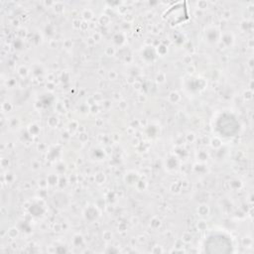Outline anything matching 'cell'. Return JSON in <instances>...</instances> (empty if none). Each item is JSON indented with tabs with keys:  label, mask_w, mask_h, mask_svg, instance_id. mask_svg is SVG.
Masks as SVG:
<instances>
[{
	"label": "cell",
	"mask_w": 254,
	"mask_h": 254,
	"mask_svg": "<svg viewBox=\"0 0 254 254\" xmlns=\"http://www.w3.org/2000/svg\"><path fill=\"white\" fill-rule=\"evenodd\" d=\"M205 250L211 253H226L231 250V243L222 236H214L207 241Z\"/></svg>",
	"instance_id": "6da1fadb"
}]
</instances>
